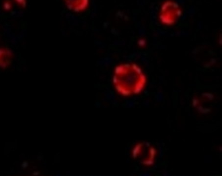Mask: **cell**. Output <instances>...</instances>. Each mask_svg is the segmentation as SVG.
<instances>
[{"instance_id": "obj_4", "label": "cell", "mask_w": 222, "mask_h": 176, "mask_svg": "<svg viewBox=\"0 0 222 176\" xmlns=\"http://www.w3.org/2000/svg\"><path fill=\"white\" fill-rule=\"evenodd\" d=\"M68 9L74 12L83 11L87 8L89 0H64Z\"/></svg>"}, {"instance_id": "obj_3", "label": "cell", "mask_w": 222, "mask_h": 176, "mask_svg": "<svg viewBox=\"0 0 222 176\" xmlns=\"http://www.w3.org/2000/svg\"><path fill=\"white\" fill-rule=\"evenodd\" d=\"M181 14L178 4L172 1H167L163 4L160 14V20L164 24L170 26L174 24Z\"/></svg>"}, {"instance_id": "obj_5", "label": "cell", "mask_w": 222, "mask_h": 176, "mask_svg": "<svg viewBox=\"0 0 222 176\" xmlns=\"http://www.w3.org/2000/svg\"><path fill=\"white\" fill-rule=\"evenodd\" d=\"M12 4L9 0H5L4 2V8L5 10H9L12 9Z\"/></svg>"}, {"instance_id": "obj_2", "label": "cell", "mask_w": 222, "mask_h": 176, "mask_svg": "<svg viewBox=\"0 0 222 176\" xmlns=\"http://www.w3.org/2000/svg\"><path fill=\"white\" fill-rule=\"evenodd\" d=\"M157 154L156 148L148 142L138 143L131 151L132 158L145 166H151L154 164Z\"/></svg>"}, {"instance_id": "obj_6", "label": "cell", "mask_w": 222, "mask_h": 176, "mask_svg": "<svg viewBox=\"0 0 222 176\" xmlns=\"http://www.w3.org/2000/svg\"><path fill=\"white\" fill-rule=\"evenodd\" d=\"M15 1L20 5H21V7L23 8H25L26 6V0H14Z\"/></svg>"}, {"instance_id": "obj_1", "label": "cell", "mask_w": 222, "mask_h": 176, "mask_svg": "<svg viewBox=\"0 0 222 176\" xmlns=\"http://www.w3.org/2000/svg\"><path fill=\"white\" fill-rule=\"evenodd\" d=\"M147 78L142 69L134 63L116 66L113 83L117 92L125 97L139 94L145 87Z\"/></svg>"}]
</instances>
